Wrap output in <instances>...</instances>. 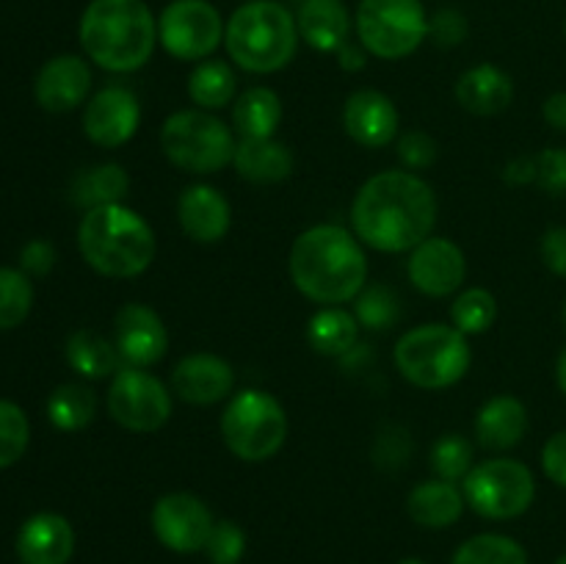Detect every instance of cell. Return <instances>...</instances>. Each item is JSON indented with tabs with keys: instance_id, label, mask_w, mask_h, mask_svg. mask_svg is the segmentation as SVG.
Wrapping results in <instances>:
<instances>
[{
	"instance_id": "6da1fadb",
	"label": "cell",
	"mask_w": 566,
	"mask_h": 564,
	"mask_svg": "<svg viewBox=\"0 0 566 564\" xmlns=\"http://www.w3.org/2000/svg\"><path fill=\"white\" fill-rule=\"evenodd\" d=\"M434 224L437 194L418 171H379L359 186L352 202L354 236L376 252H412Z\"/></svg>"
},
{
	"instance_id": "7a4b0ae2",
	"label": "cell",
	"mask_w": 566,
	"mask_h": 564,
	"mask_svg": "<svg viewBox=\"0 0 566 564\" xmlns=\"http://www.w3.org/2000/svg\"><path fill=\"white\" fill-rule=\"evenodd\" d=\"M363 247L340 224H315L298 232L287 258L296 291L321 307L354 302L368 285V254Z\"/></svg>"
},
{
	"instance_id": "3957f363",
	"label": "cell",
	"mask_w": 566,
	"mask_h": 564,
	"mask_svg": "<svg viewBox=\"0 0 566 564\" xmlns=\"http://www.w3.org/2000/svg\"><path fill=\"white\" fill-rule=\"evenodd\" d=\"M77 39L99 70L125 75L153 59L158 20L144 0H92L81 14Z\"/></svg>"
},
{
	"instance_id": "277c9868",
	"label": "cell",
	"mask_w": 566,
	"mask_h": 564,
	"mask_svg": "<svg viewBox=\"0 0 566 564\" xmlns=\"http://www.w3.org/2000/svg\"><path fill=\"white\" fill-rule=\"evenodd\" d=\"M77 249L97 274L108 280H133L153 265L158 241L149 221L119 202L83 213L77 224Z\"/></svg>"
},
{
	"instance_id": "5b68a950",
	"label": "cell",
	"mask_w": 566,
	"mask_h": 564,
	"mask_svg": "<svg viewBox=\"0 0 566 564\" xmlns=\"http://www.w3.org/2000/svg\"><path fill=\"white\" fill-rule=\"evenodd\" d=\"M296 14L276 0H249L238 6L224 28L227 55L252 75L285 70L298 50Z\"/></svg>"
},
{
	"instance_id": "8992f818",
	"label": "cell",
	"mask_w": 566,
	"mask_h": 564,
	"mask_svg": "<svg viewBox=\"0 0 566 564\" xmlns=\"http://www.w3.org/2000/svg\"><path fill=\"white\" fill-rule=\"evenodd\" d=\"M396 368L420 390H446L468 376L473 352L468 335L453 324H420L396 343Z\"/></svg>"
},
{
	"instance_id": "52a82bcc",
	"label": "cell",
	"mask_w": 566,
	"mask_h": 564,
	"mask_svg": "<svg viewBox=\"0 0 566 564\" xmlns=\"http://www.w3.org/2000/svg\"><path fill=\"white\" fill-rule=\"evenodd\" d=\"M238 136L213 111L182 108L160 125V149L166 160L188 175H213L232 166Z\"/></svg>"
},
{
	"instance_id": "ba28073f",
	"label": "cell",
	"mask_w": 566,
	"mask_h": 564,
	"mask_svg": "<svg viewBox=\"0 0 566 564\" xmlns=\"http://www.w3.org/2000/svg\"><path fill=\"white\" fill-rule=\"evenodd\" d=\"M227 451L241 462H265L282 451L287 440L285 407L271 393L247 387L232 393L219 418Z\"/></svg>"
},
{
	"instance_id": "9c48e42d",
	"label": "cell",
	"mask_w": 566,
	"mask_h": 564,
	"mask_svg": "<svg viewBox=\"0 0 566 564\" xmlns=\"http://www.w3.org/2000/svg\"><path fill=\"white\" fill-rule=\"evenodd\" d=\"M357 39L374 59L401 61L429 39L423 0H359Z\"/></svg>"
},
{
	"instance_id": "30bf717a",
	"label": "cell",
	"mask_w": 566,
	"mask_h": 564,
	"mask_svg": "<svg viewBox=\"0 0 566 564\" xmlns=\"http://www.w3.org/2000/svg\"><path fill=\"white\" fill-rule=\"evenodd\" d=\"M468 506L486 520H514L531 509L536 498L534 470L520 459L495 457L473 464L462 481Z\"/></svg>"
},
{
	"instance_id": "8fae6325",
	"label": "cell",
	"mask_w": 566,
	"mask_h": 564,
	"mask_svg": "<svg viewBox=\"0 0 566 564\" xmlns=\"http://www.w3.org/2000/svg\"><path fill=\"white\" fill-rule=\"evenodd\" d=\"M105 404H108L111 418L122 429L136 431V435H153L164 429L171 418V390L147 368L122 365L111 376Z\"/></svg>"
},
{
	"instance_id": "7c38bea8",
	"label": "cell",
	"mask_w": 566,
	"mask_h": 564,
	"mask_svg": "<svg viewBox=\"0 0 566 564\" xmlns=\"http://www.w3.org/2000/svg\"><path fill=\"white\" fill-rule=\"evenodd\" d=\"M224 20L210 0H171L158 17V42L171 59H213L224 44Z\"/></svg>"
},
{
	"instance_id": "4fadbf2b",
	"label": "cell",
	"mask_w": 566,
	"mask_h": 564,
	"mask_svg": "<svg viewBox=\"0 0 566 564\" xmlns=\"http://www.w3.org/2000/svg\"><path fill=\"white\" fill-rule=\"evenodd\" d=\"M149 523L164 547L175 553H197L205 551L216 518L208 503L193 492H166L155 501Z\"/></svg>"
},
{
	"instance_id": "5bb4252c",
	"label": "cell",
	"mask_w": 566,
	"mask_h": 564,
	"mask_svg": "<svg viewBox=\"0 0 566 564\" xmlns=\"http://www.w3.org/2000/svg\"><path fill=\"white\" fill-rule=\"evenodd\" d=\"M142 127V103L127 86H105L86 103L83 133L103 149L125 147Z\"/></svg>"
},
{
	"instance_id": "9a60e30c",
	"label": "cell",
	"mask_w": 566,
	"mask_h": 564,
	"mask_svg": "<svg viewBox=\"0 0 566 564\" xmlns=\"http://www.w3.org/2000/svg\"><path fill=\"white\" fill-rule=\"evenodd\" d=\"M114 346L122 365L153 368L169 352V330L153 307L142 302H127L114 315Z\"/></svg>"
},
{
	"instance_id": "2e32d148",
	"label": "cell",
	"mask_w": 566,
	"mask_h": 564,
	"mask_svg": "<svg viewBox=\"0 0 566 564\" xmlns=\"http://www.w3.org/2000/svg\"><path fill=\"white\" fill-rule=\"evenodd\" d=\"M407 276L423 296H451L462 291V282L468 276V258L451 238L429 236L409 252Z\"/></svg>"
},
{
	"instance_id": "e0dca14e",
	"label": "cell",
	"mask_w": 566,
	"mask_h": 564,
	"mask_svg": "<svg viewBox=\"0 0 566 564\" xmlns=\"http://www.w3.org/2000/svg\"><path fill=\"white\" fill-rule=\"evenodd\" d=\"M171 393L180 401L193 404V407H210L235 390V368L224 357L210 352L186 354L171 368Z\"/></svg>"
},
{
	"instance_id": "ac0fdd59",
	"label": "cell",
	"mask_w": 566,
	"mask_h": 564,
	"mask_svg": "<svg viewBox=\"0 0 566 564\" xmlns=\"http://www.w3.org/2000/svg\"><path fill=\"white\" fill-rule=\"evenodd\" d=\"M343 130L359 147H390L401 136V116L396 103L379 88H357L343 105Z\"/></svg>"
},
{
	"instance_id": "d6986e66",
	"label": "cell",
	"mask_w": 566,
	"mask_h": 564,
	"mask_svg": "<svg viewBox=\"0 0 566 564\" xmlns=\"http://www.w3.org/2000/svg\"><path fill=\"white\" fill-rule=\"evenodd\" d=\"M92 92V70L81 55H55L39 70L33 81V97L50 114H66L86 103Z\"/></svg>"
},
{
	"instance_id": "ffe728a7",
	"label": "cell",
	"mask_w": 566,
	"mask_h": 564,
	"mask_svg": "<svg viewBox=\"0 0 566 564\" xmlns=\"http://www.w3.org/2000/svg\"><path fill=\"white\" fill-rule=\"evenodd\" d=\"M177 221L193 243L224 241L232 227V208L224 194L208 182H193L177 197Z\"/></svg>"
},
{
	"instance_id": "44dd1931",
	"label": "cell",
	"mask_w": 566,
	"mask_h": 564,
	"mask_svg": "<svg viewBox=\"0 0 566 564\" xmlns=\"http://www.w3.org/2000/svg\"><path fill=\"white\" fill-rule=\"evenodd\" d=\"M72 553H75V531L64 514H33L17 534V556L22 564H66Z\"/></svg>"
},
{
	"instance_id": "7402d4cb",
	"label": "cell",
	"mask_w": 566,
	"mask_h": 564,
	"mask_svg": "<svg viewBox=\"0 0 566 564\" xmlns=\"http://www.w3.org/2000/svg\"><path fill=\"white\" fill-rule=\"evenodd\" d=\"M473 431L479 446L486 451H509L528 435V407L509 393L492 396L475 412Z\"/></svg>"
},
{
	"instance_id": "603a6c76",
	"label": "cell",
	"mask_w": 566,
	"mask_h": 564,
	"mask_svg": "<svg viewBox=\"0 0 566 564\" xmlns=\"http://www.w3.org/2000/svg\"><path fill=\"white\" fill-rule=\"evenodd\" d=\"M457 103L462 105L468 114L475 116H495L512 105L514 100V83L512 75L506 70H501L497 64H475L464 72L457 81Z\"/></svg>"
},
{
	"instance_id": "cb8c5ba5",
	"label": "cell",
	"mask_w": 566,
	"mask_h": 564,
	"mask_svg": "<svg viewBox=\"0 0 566 564\" xmlns=\"http://www.w3.org/2000/svg\"><path fill=\"white\" fill-rule=\"evenodd\" d=\"M293 153L276 138H238L232 169L254 186H276L293 175Z\"/></svg>"
},
{
	"instance_id": "d4e9b609",
	"label": "cell",
	"mask_w": 566,
	"mask_h": 564,
	"mask_svg": "<svg viewBox=\"0 0 566 564\" xmlns=\"http://www.w3.org/2000/svg\"><path fill=\"white\" fill-rule=\"evenodd\" d=\"M296 25L298 36L318 53H337L352 36V14L343 0H304Z\"/></svg>"
},
{
	"instance_id": "484cf974",
	"label": "cell",
	"mask_w": 566,
	"mask_h": 564,
	"mask_svg": "<svg viewBox=\"0 0 566 564\" xmlns=\"http://www.w3.org/2000/svg\"><path fill=\"white\" fill-rule=\"evenodd\" d=\"M464 506H468V501H464L462 487L437 479V476L412 487L407 498L409 518L423 529H451L462 520Z\"/></svg>"
},
{
	"instance_id": "4316f807",
	"label": "cell",
	"mask_w": 566,
	"mask_h": 564,
	"mask_svg": "<svg viewBox=\"0 0 566 564\" xmlns=\"http://www.w3.org/2000/svg\"><path fill=\"white\" fill-rule=\"evenodd\" d=\"M282 100L269 86H249L232 103V130L238 138H274L282 125Z\"/></svg>"
},
{
	"instance_id": "83f0119b",
	"label": "cell",
	"mask_w": 566,
	"mask_h": 564,
	"mask_svg": "<svg viewBox=\"0 0 566 564\" xmlns=\"http://www.w3.org/2000/svg\"><path fill=\"white\" fill-rule=\"evenodd\" d=\"M359 321L354 318L352 310L332 304L321 307L313 318L307 321V343L321 357H346L352 348L359 346Z\"/></svg>"
},
{
	"instance_id": "f1b7e54d",
	"label": "cell",
	"mask_w": 566,
	"mask_h": 564,
	"mask_svg": "<svg viewBox=\"0 0 566 564\" xmlns=\"http://www.w3.org/2000/svg\"><path fill=\"white\" fill-rule=\"evenodd\" d=\"M127 191H130V175L125 171V166L114 164H97L92 169H83L81 175L72 180L70 199L72 205L86 213V210L103 208V205H119L125 202Z\"/></svg>"
},
{
	"instance_id": "f546056e",
	"label": "cell",
	"mask_w": 566,
	"mask_h": 564,
	"mask_svg": "<svg viewBox=\"0 0 566 564\" xmlns=\"http://www.w3.org/2000/svg\"><path fill=\"white\" fill-rule=\"evenodd\" d=\"M64 354L70 368L77 376H83V379H108V376H114L122 368V359L114 341L103 337L99 332L88 330V326H83V330L72 332L66 337Z\"/></svg>"
},
{
	"instance_id": "4dcf8cb0",
	"label": "cell",
	"mask_w": 566,
	"mask_h": 564,
	"mask_svg": "<svg viewBox=\"0 0 566 564\" xmlns=\"http://www.w3.org/2000/svg\"><path fill=\"white\" fill-rule=\"evenodd\" d=\"M238 75L227 61L205 59L188 75V100L193 108L219 111L235 103Z\"/></svg>"
},
{
	"instance_id": "1f68e13d",
	"label": "cell",
	"mask_w": 566,
	"mask_h": 564,
	"mask_svg": "<svg viewBox=\"0 0 566 564\" xmlns=\"http://www.w3.org/2000/svg\"><path fill=\"white\" fill-rule=\"evenodd\" d=\"M97 415V396L88 385L64 382L48 398V418L59 431H81Z\"/></svg>"
},
{
	"instance_id": "d6a6232c",
	"label": "cell",
	"mask_w": 566,
	"mask_h": 564,
	"mask_svg": "<svg viewBox=\"0 0 566 564\" xmlns=\"http://www.w3.org/2000/svg\"><path fill=\"white\" fill-rule=\"evenodd\" d=\"M451 564H528V553L506 534H475L457 547Z\"/></svg>"
},
{
	"instance_id": "836d02e7",
	"label": "cell",
	"mask_w": 566,
	"mask_h": 564,
	"mask_svg": "<svg viewBox=\"0 0 566 564\" xmlns=\"http://www.w3.org/2000/svg\"><path fill=\"white\" fill-rule=\"evenodd\" d=\"M354 318L359 321L363 330L385 332L401 318V299L385 282H368L354 299Z\"/></svg>"
},
{
	"instance_id": "e575fe53",
	"label": "cell",
	"mask_w": 566,
	"mask_h": 564,
	"mask_svg": "<svg viewBox=\"0 0 566 564\" xmlns=\"http://www.w3.org/2000/svg\"><path fill=\"white\" fill-rule=\"evenodd\" d=\"M497 321V299L486 288H464L451 304V324L462 335H484Z\"/></svg>"
},
{
	"instance_id": "d590c367",
	"label": "cell",
	"mask_w": 566,
	"mask_h": 564,
	"mask_svg": "<svg viewBox=\"0 0 566 564\" xmlns=\"http://www.w3.org/2000/svg\"><path fill=\"white\" fill-rule=\"evenodd\" d=\"M429 464H431V473H434L437 479L459 484V481H464V476H468L475 464L473 442H470L468 437L457 435V431L442 435L440 440L431 446Z\"/></svg>"
},
{
	"instance_id": "8d00e7d4",
	"label": "cell",
	"mask_w": 566,
	"mask_h": 564,
	"mask_svg": "<svg viewBox=\"0 0 566 564\" xmlns=\"http://www.w3.org/2000/svg\"><path fill=\"white\" fill-rule=\"evenodd\" d=\"M33 282L22 269H0V330H17L31 315Z\"/></svg>"
},
{
	"instance_id": "74e56055",
	"label": "cell",
	"mask_w": 566,
	"mask_h": 564,
	"mask_svg": "<svg viewBox=\"0 0 566 564\" xmlns=\"http://www.w3.org/2000/svg\"><path fill=\"white\" fill-rule=\"evenodd\" d=\"M28 442H31V424L25 409L0 398V470L20 462L22 453L28 451Z\"/></svg>"
},
{
	"instance_id": "f35d334b",
	"label": "cell",
	"mask_w": 566,
	"mask_h": 564,
	"mask_svg": "<svg viewBox=\"0 0 566 564\" xmlns=\"http://www.w3.org/2000/svg\"><path fill=\"white\" fill-rule=\"evenodd\" d=\"M247 553V534L235 520H216L208 542H205V556L210 564H238Z\"/></svg>"
},
{
	"instance_id": "ab89813d",
	"label": "cell",
	"mask_w": 566,
	"mask_h": 564,
	"mask_svg": "<svg viewBox=\"0 0 566 564\" xmlns=\"http://www.w3.org/2000/svg\"><path fill=\"white\" fill-rule=\"evenodd\" d=\"M398 158H401L403 169L420 171L429 169L437 164V155H440V144L429 136L426 130H407L396 138Z\"/></svg>"
},
{
	"instance_id": "60d3db41",
	"label": "cell",
	"mask_w": 566,
	"mask_h": 564,
	"mask_svg": "<svg viewBox=\"0 0 566 564\" xmlns=\"http://www.w3.org/2000/svg\"><path fill=\"white\" fill-rule=\"evenodd\" d=\"M409 453H412V440L403 426H387L379 431L374 442V462L385 470H398L407 464Z\"/></svg>"
},
{
	"instance_id": "b9f144b4",
	"label": "cell",
	"mask_w": 566,
	"mask_h": 564,
	"mask_svg": "<svg viewBox=\"0 0 566 564\" xmlns=\"http://www.w3.org/2000/svg\"><path fill=\"white\" fill-rule=\"evenodd\" d=\"M536 186L551 197L566 194V147H547L536 155Z\"/></svg>"
},
{
	"instance_id": "7bdbcfd3",
	"label": "cell",
	"mask_w": 566,
	"mask_h": 564,
	"mask_svg": "<svg viewBox=\"0 0 566 564\" xmlns=\"http://www.w3.org/2000/svg\"><path fill=\"white\" fill-rule=\"evenodd\" d=\"M468 17L457 9H440L437 14L429 17V39L437 48H457L468 39Z\"/></svg>"
},
{
	"instance_id": "ee69618b",
	"label": "cell",
	"mask_w": 566,
	"mask_h": 564,
	"mask_svg": "<svg viewBox=\"0 0 566 564\" xmlns=\"http://www.w3.org/2000/svg\"><path fill=\"white\" fill-rule=\"evenodd\" d=\"M20 265L28 276H44L55 265V247L44 238H33L20 252Z\"/></svg>"
},
{
	"instance_id": "f6af8a7d",
	"label": "cell",
	"mask_w": 566,
	"mask_h": 564,
	"mask_svg": "<svg viewBox=\"0 0 566 564\" xmlns=\"http://www.w3.org/2000/svg\"><path fill=\"white\" fill-rule=\"evenodd\" d=\"M542 470H545V476L553 484L566 490V431H556L542 446Z\"/></svg>"
},
{
	"instance_id": "bcb514c9",
	"label": "cell",
	"mask_w": 566,
	"mask_h": 564,
	"mask_svg": "<svg viewBox=\"0 0 566 564\" xmlns=\"http://www.w3.org/2000/svg\"><path fill=\"white\" fill-rule=\"evenodd\" d=\"M539 254L542 263H545L553 274L566 280V227H551V230L542 236Z\"/></svg>"
},
{
	"instance_id": "7dc6e473",
	"label": "cell",
	"mask_w": 566,
	"mask_h": 564,
	"mask_svg": "<svg viewBox=\"0 0 566 564\" xmlns=\"http://www.w3.org/2000/svg\"><path fill=\"white\" fill-rule=\"evenodd\" d=\"M503 180L512 186H528L536 182V155H520V158L509 160L503 169Z\"/></svg>"
},
{
	"instance_id": "c3c4849f",
	"label": "cell",
	"mask_w": 566,
	"mask_h": 564,
	"mask_svg": "<svg viewBox=\"0 0 566 564\" xmlns=\"http://www.w3.org/2000/svg\"><path fill=\"white\" fill-rule=\"evenodd\" d=\"M335 55H337V64H340L343 72H359V70H365V64H368L370 53L359 42H352V39H348V42L343 44Z\"/></svg>"
},
{
	"instance_id": "681fc988",
	"label": "cell",
	"mask_w": 566,
	"mask_h": 564,
	"mask_svg": "<svg viewBox=\"0 0 566 564\" xmlns=\"http://www.w3.org/2000/svg\"><path fill=\"white\" fill-rule=\"evenodd\" d=\"M542 116H545L547 125L566 133V92L551 94L545 100V105H542Z\"/></svg>"
},
{
	"instance_id": "f907efd6",
	"label": "cell",
	"mask_w": 566,
	"mask_h": 564,
	"mask_svg": "<svg viewBox=\"0 0 566 564\" xmlns=\"http://www.w3.org/2000/svg\"><path fill=\"white\" fill-rule=\"evenodd\" d=\"M556 382H558V387H562V393L566 396V346L562 348V354H558V363H556Z\"/></svg>"
},
{
	"instance_id": "816d5d0a",
	"label": "cell",
	"mask_w": 566,
	"mask_h": 564,
	"mask_svg": "<svg viewBox=\"0 0 566 564\" xmlns=\"http://www.w3.org/2000/svg\"><path fill=\"white\" fill-rule=\"evenodd\" d=\"M398 564H429V562H423V558H401Z\"/></svg>"
},
{
	"instance_id": "f5cc1de1",
	"label": "cell",
	"mask_w": 566,
	"mask_h": 564,
	"mask_svg": "<svg viewBox=\"0 0 566 564\" xmlns=\"http://www.w3.org/2000/svg\"><path fill=\"white\" fill-rule=\"evenodd\" d=\"M562 321H564V330H566V302H564V310H562Z\"/></svg>"
},
{
	"instance_id": "db71d44e",
	"label": "cell",
	"mask_w": 566,
	"mask_h": 564,
	"mask_svg": "<svg viewBox=\"0 0 566 564\" xmlns=\"http://www.w3.org/2000/svg\"><path fill=\"white\" fill-rule=\"evenodd\" d=\"M556 564H566V553H564L562 558H556Z\"/></svg>"
},
{
	"instance_id": "11a10c76",
	"label": "cell",
	"mask_w": 566,
	"mask_h": 564,
	"mask_svg": "<svg viewBox=\"0 0 566 564\" xmlns=\"http://www.w3.org/2000/svg\"><path fill=\"white\" fill-rule=\"evenodd\" d=\"M564 36H566V20H564Z\"/></svg>"
},
{
	"instance_id": "9f6ffc18",
	"label": "cell",
	"mask_w": 566,
	"mask_h": 564,
	"mask_svg": "<svg viewBox=\"0 0 566 564\" xmlns=\"http://www.w3.org/2000/svg\"><path fill=\"white\" fill-rule=\"evenodd\" d=\"M243 3H249V0H243Z\"/></svg>"
}]
</instances>
